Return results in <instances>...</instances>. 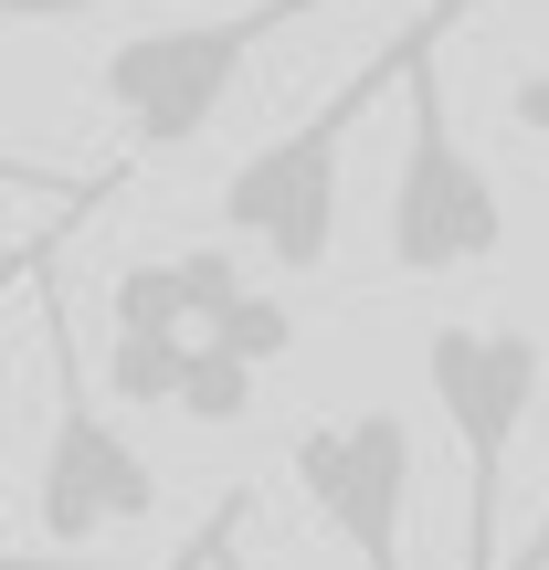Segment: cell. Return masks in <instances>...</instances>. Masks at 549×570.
<instances>
[{"instance_id":"6da1fadb","label":"cell","mask_w":549,"mask_h":570,"mask_svg":"<svg viewBox=\"0 0 549 570\" xmlns=\"http://www.w3.org/2000/svg\"><path fill=\"white\" fill-rule=\"evenodd\" d=\"M454 21H465V0H433L423 21H402V32L360 63V75L327 85L317 117H296L285 138L254 148V159H233V180H223V233L233 244L275 254V275H317L327 254H339V159H349V138H360V117L391 96V85H412L433 53H444Z\"/></svg>"},{"instance_id":"7a4b0ae2","label":"cell","mask_w":549,"mask_h":570,"mask_svg":"<svg viewBox=\"0 0 549 570\" xmlns=\"http://www.w3.org/2000/svg\"><path fill=\"white\" fill-rule=\"evenodd\" d=\"M423 381L444 433L465 444V570H508V454L529 433L539 391H549V348L529 327H497V317H454L423 338Z\"/></svg>"},{"instance_id":"3957f363","label":"cell","mask_w":549,"mask_h":570,"mask_svg":"<svg viewBox=\"0 0 549 570\" xmlns=\"http://www.w3.org/2000/svg\"><path fill=\"white\" fill-rule=\"evenodd\" d=\"M306 11H327V0H244V11L159 21V32L117 42V53L96 63V96H106V117L127 127V148H138V159H180V148L223 117L233 75L265 53L285 21H306Z\"/></svg>"},{"instance_id":"277c9868","label":"cell","mask_w":549,"mask_h":570,"mask_svg":"<svg viewBox=\"0 0 549 570\" xmlns=\"http://www.w3.org/2000/svg\"><path fill=\"white\" fill-rule=\"evenodd\" d=\"M32 317H42V360H53V444H42L32 508H42V539H53V550H85V539H106V529L159 518V465H148L138 433L96 402L85 348H75V327H63V296L42 285V265H32Z\"/></svg>"},{"instance_id":"5b68a950","label":"cell","mask_w":549,"mask_h":570,"mask_svg":"<svg viewBox=\"0 0 549 570\" xmlns=\"http://www.w3.org/2000/svg\"><path fill=\"white\" fill-rule=\"evenodd\" d=\"M508 244V190L497 169L454 138L444 117V75L402 85V169H391V265L402 275H476Z\"/></svg>"},{"instance_id":"8992f818","label":"cell","mask_w":549,"mask_h":570,"mask_svg":"<svg viewBox=\"0 0 549 570\" xmlns=\"http://www.w3.org/2000/svg\"><path fill=\"white\" fill-rule=\"evenodd\" d=\"M285 465H296V497L327 518V539L360 570H412V423L391 402L306 423Z\"/></svg>"},{"instance_id":"52a82bcc","label":"cell","mask_w":549,"mask_h":570,"mask_svg":"<svg viewBox=\"0 0 549 570\" xmlns=\"http://www.w3.org/2000/svg\"><path fill=\"white\" fill-rule=\"evenodd\" d=\"M244 244H180V254H138L106 296V338H212L244 306Z\"/></svg>"},{"instance_id":"ba28073f","label":"cell","mask_w":549,"mask_h":570,"mask_svg":"<svg viewBox=\"0 0 549 570\" xmlns=\"http://www.w3.org/2000/svg\"><path fill=\"white\" fill-rule=\"evenodd\" d=\"M190 348H202V338H106V402H127V412H180Z\"/></svg>"},{"instance_id":"9c48e42d","label":"cell","mask_w":549,"mask_h":570,"mask_svg":"<svg viewBox=\"0 0 549 570\" xmlns=\"http://www.w3.org/2000/svg\"><path fill=\"white\" fill-rule=\"evenodd\" d=\"M254 381H265L254 360H233L223 338H202V348H190V381H180V423H212V433L244 423V412H254Z\"/></svg>"},{"instance_id":"30bf717a","label":"cell","mask_w":549,"mask_h":570,"mask_svg":"<svg viewBox=\"0 0 549 570\" xmlns=\"http://www.w3.org/2000/svg\"><path fill=\"white\" fill-rule=\"evenodd\" d=\"M212 338H223L233 360H254V370H275L285 348H296V317H285V296H244V306H233L223 327H212Z\"/></svg>"},{"instance_id":"8fae6325","label":"cell","mask_w":549,"mask_h":570,"mask_svg":"<svg viewBox=\"0 0 549 570\" xmlns=\"http://www.w3.org/2000/svg\"><path fill=\"white\" fill-rule=\"evenodd\" d=\"M11 21H75V11H106V0H0Z\"/></svg>"},{"instance_id":"7c38bea8","label":"cell","mask_w":549,"mask_h":570,"mask_svg":"<svg viewBox=\"0 0 549 570\" xmlns=\"http://www.w3.org/2000/svg\"><path fill=\"white\" fill-rule=\"evenodd\" d=\"M508 570H549V518H539L529 539H518V560H508Z\"/></svg>"},{"instance_id":"4fadbf2b","label":"cell","mask_w":549,"mask_h":570,"mask_svg":"<svg viewBox=\"0 0 549 570\" xmlns=\"http://www.w3.org/2000/svg\"><path fill=\"white\" fill-rule=\"evenodd\" d=\"M518 117H539V127H549V85H518Z\"/></svg>"},{"instance_id":"5bb4252c","label":"cell","mask_w":549,"mask_h":570,"mask_svg":"<svg viewBox=\"0 0 549 570\" xmlns=\"http://www.w3.org/2000/svg\"><path fill=\"white\" fill-rule=\"evenodd\" d=\"M212 570H244V560H233V550H223V560H212Z\"/></svg>"}]
</instances>
